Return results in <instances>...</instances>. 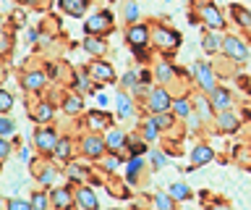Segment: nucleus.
<instances>
[{
  "mask_svg": "<svg viewBox=\"0 0 251 210\" xmlns=\"http://www.w3.org/2000/svg\"><path fill=\"white\" fill-rule=\"evenodd\" d=\"M149 108H152V113H168V108H173V100L168 95V90L157 87L152 95H149Z\"/></svg>",
  "mask_w": 251,
  "mask_h": 210,
  "instance_id": "f257e3e1",
  "label": "nucleus"
},
{
  "mask_svg": "<svg viewBox=\"0 0 251 210\" xmlns=\"http://www.w3.org/2000/svg\"><path fill=\"white\" fill-rule=\"evenodd\" d=\"M110 21H113L110 13H97V16H92L86 21L84 29H86V34H100V32H107L110 29Z\"/></svg>",
  "mask_w": 251,
  "mask_h": 210,
  "instance_id": "f03ea898",
  "label": "nucleus"
},
{
  "mask_svg": "<svg viewBox=\"0 0 251 210\" xmlns=\"http://www.w3.org/2000/svg\"><path fill=\"white\" fill-rule=\"evenodd\" d=\"M34 142L42 152H50V150H55V145H58V137H55L52 129H37Z\"/></svg>",
  "mask_w": 251,
  "mask_h": 210,
  "instance_id": "7ed1b4c3",
  "label": "nucleus"
},
{
  "mask_svg": "<svg viewBox=\"0 0 251 210\" xmlns=\"http://www.w3.org/2000/svg\"><path fill=\"white\" fill-rule=\"evenodd\" d=\"M201 19H204V24H209L212 29H223L225 27V21H223V16H220L217 5H212V3L201 5Z\"/></svg>",
  "mask_w": 251,
  "mask_h": 210,
  "instance_id": "20e7f679",
  "label": "nucleus"
},
{
  "mask_svg": "<svg viewBox=\"0 0 251 210\" xmlns=\"http://www.w3.org/2000/svg\"><path fill=\"white\" fill-rule=\"evenodd\" d=\"M223 45H225V53H227L230 58H235V60H243V58L249 56L246 45H243L241 40H235V37H225Z\"/></svg>",
  "mask_w": 251,
  "mask_h": 210,
  "instance_id": "39448f33",
  "label": "nucleus"
},
{
  "mask_svg": "<svg viewBox=\"0 0 251 210\" xmlns=\"http://www.w3.org/2000/svg\"><path fill=\"white\" fill-rule=\"evenodd\" d=\"M126 40H128V45H133V48H141V45H147V40H149L147 27H141V24L131 27L128 32H126Z\"/></svg>",
  "mask_w": 251,
  "mask_h": 210,
  "instance_id": "423d86ee",
  "label": "nucleus"
},
{
  "mask_svg": "<svg viewBox=\"0 0 251 210\" xmlns=\"http://www.w3.org/2000/svg\"><path fill=\"white\" fill-rule=\"evenodd\" d=\"M196 79H199V87L201 90H207V92L215 90V76H212L207 63H196Z\"/></svg>",
  "mask_w": 251,
  "mask_h": 210,
  "instance_id": "0eeeda50",
  "label": "nucleus"
},
{
  "mask_svg": "<svg viewBox=\"0 0 251 210\" xmlns=\"http://www.w3.org/2000/svg\"><path fill=\"white\" fill-rule=\"evenodd\" d=\"M89 74L97 82H113L115 79V71H113V66H110V63H92L89 66Z\"/></svg>",
  "mask_w": 251,
  "mask_h": 210,
  "instance_id": "6e6552de",
  "label": "nucleus"
},
{
  "mask_svg": "<svg viewBox=\"0 0 251 210\" xmlns=\"http://www.w3.org/2000/svg\"><path fill=\"white\" fill-rule=\"evenodd\" d=\"M76 200L84 210H97L100 208V202H97V197H94V192L89 189V186H81V189L76 192Z\"/></svg>",
  "mask_w": 251,
  "mask_h": 210,
  "instance_id": "1a4fd4ad",
  "label": "nucleus"
},
{
  "mask_svg": "<svg viewBox=\"0 0 251 210\" xmlns=\"http://www.w3.org/2000/svg\"><path fill=\"white\" fill-rule=\"evenodd\" d=\"M212 152L207 145H199V147H194V152H191V171L196 168V166H204V163H209L212 160Z\"/></svg>",
  "mask_w": 251,
  "mask_h": 210,
  "instance_id": "9d476101",
  "label": "nucleus"
},
{
  "mask_svg": "<svg viewBox=\"0 0 251 210\" xmlns=\"http://www.w3.org/2000/svg\"><path fill=\"white\" fill-rule=\"evenodd\" d=\"M212 95V108H220V111H225V108H230V92L223 90V87H215L209 92Z\"/></svg>",
  "mask_w": 251,
  "mask_h": 210,
  "instance_id": "9b49d317",
  "label": "nucleus"
},
{
  "mask_svg": "<svg viewBox=\"0 0 251 210\" xmlns=\"http://www.w3.org/2000/svg\"><path fill=\"white\" fill-rule=\"evenodd\" d=\"M154 37H157V42H160L162 48H176V45L180 42V37H178L176 32H168L165 27H160V29H157V32H154Z\"/></svg>",
  "mask_w": 251,
  "mask_h": 210,
  "instance_id": "f8f14e48",
  "label": "nucleus"
},
{
  "mask_svg": "<svg viewBox=\"0 0 251 210\" xmlns=\"http://www.w3.org/2000/svg\"><path fill=\"white\" fill-rule=\"evenodd\" d=\"M52 202L58 210H68L71 205H74V194H71L68 189H55L52 192Z\"/></svg>",
  "mask_w": 251,
  "mask_h": 210,
  "instance_id": "ddd939ff",
  "label": "nucleus"
},
{
  "mask_svg": "<svg viewBox=\"0 0 251 210\" xmlns=\"http://www.w3.org/2000/svg\"><path fill=\"white\" fill-rule=\"evenodd\" d=\"M105 147H107V145L102 142L100 137H86V139H84V152L89 155V158H97V155L105 150Z\"/></svg>",
  "mask_w": 251,
  "mask_h": 210,
  "instance_id": "4468645a",
  "label": "nucleus"
},
{
  "mask_svg": "<svg viewBox=\"0 0 251 210\" xmlns=\"http://www.w3.org/2000/svg\"><path fill=\"white\" fill-rule=\"evenodd\" d=\"M60 5L66 13H71V16H81L86 11V0H60Z\"/></svg>",
  "mask_w": 251,
  "mask_h": 210,
  "instance_id": "2eb2a0df",
  "label": "nucleus"
},
{
  "mask_svg": "<svg viewBox=\"0 0 251 210\" xmlns=\"http://www.w3.org/2000/svg\"><path fill=\"white\" fill-rule=\"evenodd\" d=\"M230 13H233V19H235V24L251 27V13L246 8H241V5H230Z\"/></svg>",
  "mask_w": 251,
  "mask_h": 210,
  "instance_id": "dca6fc26",
  "label": "nucleus"
},
{
  "mask_svg": "<svg viewBox=\"0 0 251 210\" xmlns=\"http://www.w3.org/2000/svg\"><path fill=\"white\" fill-rule=\"evenodd\" d=\"M84 48H86V53H92V56H102V53H105V42L89 34V37L84 40Z\"/></svg>",
  "mask_w": 251,
  "mask_h": 210,
  "instance_id": "f3484780",
  "label": "nucleus"
},
{
  "mask_svg": "<svg viewBox=\"0 0 251 210\" xmlns=\"http://www.w3.org/2000/svg\"><path fill=\"white\" fill-rule=\"evenodd\" d=\"M42 84H45V74L42 71H34V74L24 76V87H26V90H39Z\"/></svg>",
  "mask_w": 251,
  "mask_h": 210,
  "instance_id": "a211bd4d",
  "label": "nucleus"
},
{
  "mask_svg": "<svg viewBox=\"0 0 251 210\" xmlns=\"http://www.w3.org/2000/svg\"><path fill=\"white\" fill-rule=\"evenodd\" d=\"M154 202H157V208H160V210H176V200H173L170 194H165V192H157Z\"/></svg>",
  "mask_w": 251,
  "mask_h": 210,
  "instance_id": "6ab92c4d",
  "label": "nucleus"
},
{
  "mask_svg": "<svg viewBox=\"0 0 251 210\" xmlns=\"http://www.w3.org/2000/svg\"><path fill=\"white\" fill-rule=\"evenodd\" d=\"M107 123H110V116L107 113H97V111L89 113V126L92 129H105Z\"/></svg>",
  "mask_w": 251,
  "mask_h": 210,
  "instance_id": "aec40b11",
  "label": "nucleus"
},
{
  "mask_svg": "<svg viewBox=\"0 0 251 210\" xmlns=\"http://www.w3.org/2000/svg\"><path fill=\"white\" fill-rule=\"evenodd\" d=\"M220 129H223V131H235V129H238V119L225 111L223 116H220Z\"/></svg>",
  "mask_w": 251,
  "mask_h": 210,
  "instance_id": "412c9836",
  "label": "nucleus"
},
{
  "mask_svg": "<svg viewBox=\"0 0 251 210\" xmlns=\"http://www.w3.org/2000/svg\"><path fill=\"white\" fill-rule=\"evenodd\" d=\"M170 197L173 200H188L191 197V189H188L186 184H173L170 186Z\"/></svg>",
  "mask_w": 251,
  "mask_h": 210,
  "instance_id": "4be33fe9",
  "label": "nucleus"
},
{
  "mask_svg": "<svg viewBox=\"0 0 251 210\" xmlns=\"http://www.w3.org/2000/svg\"><path fill=\"white\" fill-rule=\"evenodd\" d=\"M115 103H118V113H121L123 119L133 113V105H131V100L126 97V95H118V97H115Z\"/></svg>",
  "mask_w": 251,
  "mask_h": 210,
  "instance_id": "5701e85b",
  "label": "nucleus"
},
{
  "mask_svg": "<svg viewBox=\"0 0 251 210\" xmlns=\"http://www.w3.org/2000/svg\"><path fill=\"white\" fill-rule=\"evenodd\" d=\"M123 16H126V21H128V24H133V21H136V16H139V8H136V3H131V0H126V5H123Z\"/></svg>",
  "mask_w": 251,
  "mask_h": 210,
  "instance_id": "b1692460",
  "label": "nucleus"
},
{
  "mask_svg": "<svg viewBox=\"0 0 251 210\" xmlns=\"http://www.w3.org/2000/svg\"><path fill=\"white\" fill-rule=\"evenodd\" d=\"M55 155H58V160H68L71 158V142L68 139H63V142L55 145Z\"/></svg>",
  "mask_w": 251,
  "mask_h": 210,
  "instance_id": "393cba45",
  "label": "nucleus"
},
{
  "mask_svg": "<svg viewBox=\"0 0 251 210\" xmlns=\"http://www.w3.org/2000/svg\"><path fill=\"white\" fill-rule=\"evenodd\" d=\"M105 145H107V150H118V147L123 145V131H118V129L110 131V137H107Z\"/></svg>",
  "mask_w": 251,
  "mask_h": 210,
  "instance_id": "a878e982",
  "label": "nucleus"
},
{
  "mask_svg": "<svg viewBox=\"0 0 251 210\" xmlns=\"http://www.w3.org/2000/svg\"><path fill=\"white\" fill-rule=\"evenodd\" d=\"M201 45H204V50H207V53H217V50H220V37H215V34H207Z\"/></svg>",
  "mask_w": 251,
  "mask_h": 210,
  "instance_id": "bb28decb",
  "label": "nucleus"
},
{
  "mask_svg": "<svg viewBox=\"0 0 251 210\" xmlns=\"http://www.w3.org/2000/svg\"><path fill=\"white\" fill-rule=\"evenodd\" d=\"M50 116H52V108L50 105H37V111H34V119L37 121H50Z\"/></svg>",
  "mask_w": 251,
  "mask_h": 210,
  "instance_id": "cd10ccee",
  "label": "nucleus"
},
{
  "mask_svg": "<svg viewBox=\"0 0 251 210\" xmlns=\"http://www.w3.org/2000/svg\"><path fill=\"white\" fill-rule=\"evenodd\" d=\"M154 123H157V129H170L173 126V119L168 113H157L154 116Z\"/></svg>",
  "mask_w": 251,
  "mask_h": 210,
  "instance_id": "c85d7f7f",
  "label": "nucleus"
},
{
  "mask_svg": "<svg viewBox=\"0 0 251 210\" xmlns=\"http://www.w3.org/2000/svg\"><path fill=\"white\" fill-rule=\"evenodd\" d=\"M173 108H176L178 116H188V113H191V105H188V100H183V97L176 100V103H173Z\"/></svg>",
  "mask_w": 251,
  "mask_h": 210,
  "instance_id": "c756f323",
  "label": "nucleus"
},
{
  "mask_svg": "<svg viewBox=\"0 0 251 210\" xmlns=\"http://www.w3.org/2000/svg\"><path fill=\"white\" fill-rule=\"evenodd\" d=\"M11 105H13V97L8 95V92H3V90H0V113L11 111Z\"/></svg>",
  "mask_w": 251,
  "mask_h": 210,
  "instance_id": "7c9ffc66",
  "label": "nucleus"
},
{
  "mask_svg": "<svg viewBox=\"0 0 251 210\" xmlns=\"http://www.w3.org/2000/svg\"><path fill=\"white\" fill-rule=\"evenodd\" d=\"M157 76H160V82H168V79H173V68L168 63H160L157 66Z\"/></svg>",
  "mask_w": 251,
  "mask_h": 210,
  "instance_id": "2f4dec72",
  "label": "nucleus"
},
{
  "mask_svg": "<svg viewBox=\"0 0 251 210\" xmlns=\"http://www.w3.org/2000/svg\"><path fill=\"white\" fill-rule=\"evenodd\" d=\"M45 205H47L45 194L42 192H34V197H31V208H34V210H45Z\"/></svg>",
  "mask_w": 251,
  "mask_h": 210,
  "instance_id": "473e14b6",
  "label": "nucleus"
},
{
  "mask_svg": "<svg viewBox=\"0 0 251 210\" xmlns=\"http://www.w3.org/2000/svg\"><path fill=\"white\" fill-rule=\"evenodd\" d=\"M8 210H34L31 202H24V200H11L8 202Z\"/></svg>",
  "mask_w": 251,
  "mask_h": 210,
  "instance_id": "72a5a7b5",
  "label": "nucleus"
},
{
  "mask_svg": "<svg viewBox=\"0 0 251 210\" xmlns=\"http://www.w3.org/2000/svg\"><path fill=\"white\" fill-rule=\"evenodd\" d=\"M144 137H147V139H154V137H157V123H154V119H149V121L144 123Z\"/></svg>",
  "mask_w": 251,
  "mask_h": 210,
  "instance_id": "f704fd0d",
  "label": "nucleus"
},
{
  "mask_svg": "<svg viewBox=\"0 0 251 210\" xmlns=\"http://www.w3.org/2000/svg\"><path fill=\"white\" fill-rule=\"evenodd\" d=\"M78 108H81V100L78 97H66V111L68 113H76Z\"/></svg>",
  "mask_w": 251,
  "mask_h": 210,
  "instance_id": "c9c22d12",
  "label": "nucleus"
},
{
  "mask_svg": "<svg viewBox=\"0 0 251 210\" xmlns=\"http://www.w3.org/2000/svg\"><path fill=\"white\" fill-rule=\"evenodd\" d=\"M141 168V160L139 158H133L131 163H128V181H133V179H136V171Z\"/></svg>",
  "mask_w": 251,
  "mask_h": 210,
  "instance_id": "e433bc0d",
  "label": "nucleus"
},
{
  "mask_svg": "<svg viewBox=\"0 0 251 210\" xmlns=\"http://www.w3.org/2000/svg\"><path fill=\"white\" fill-rule=\"evenodd\" d=\"M11 131H13V123L8 121V119H0V137L11 134Z\"/></svg>",
  "mask_w": 251,
  "mask_h": 210,
  "instance_id": "4c0bfd02",
  "label": "nucleus"
},
{
  "mask_svg": "<svg viewBox=\"0 0 251 210\" xmlns=\"http://www.w3.org/2000/svg\"><path fill=\"white\" fill-rule=\"evenodd\" d=\"M68 176L74 179V181H81V179H84V171L78 168V166H71V168H68Z\"/></svg>",
  "mask_w": 251,
  "mask_h": 210,
  "instance_id": "58836bf2",
  "label": "nucleus"
},
{
  "mask_svg": "<svg viewBox=\"0 0 251 210\" xmlns=\"http://www.w3.org/2000/svg\"><path fill=\"white\" fill-rule=\"evenodd\" d=\"M152 160H154V168H162L165 166V158H162L160 150H152Z\"/></svg>",
  "mask_w": 251,
  "mask_h": 210,
  "instance_id": "ea45409f",
  "label": "nucleus"
},
{
  "mask_svg": "<svg viewBox=\"0 0 251 210\" xmlns=\"http://www.w3.org/2000/svg\"><path fill=\"white\" fill-rule=\"evenodd\" d=\"M8 152H11V147H8V142H5V139H0V160H3V158H8Z\"/></svg>",
  "mask_w": 251,
  "mask_h": 210,
  "instance_id": "a19ab883",
  "label": "nucleus"
},
{
  "mask_svg": "<svg viewBox=\"0 0 251 210\" xmlns=\"http://www.w3.org/2000/svg\"><path fill=\"white\" fill-rule=\"evenodd\" d=\"M39 179H42V184H50V181H52V179H55V174H52V171H50V168H45V174H42V176H39Z\"/></svg>",
  "mask_w": 251,
  "mask_h": 210,
  "instance_id": "79ce46f5",
  "label": "nucleus"
},
{
  "mask_svg": "<svg viewBox=\"0 0 251 210\" xmlns=\"http://www.w3.org/2000/svg\"><path fill=\"white\" fill-rule=\"evenodd\" d=\"M123 84H128V87H136V74H126V76H123Z\"/></svg>",
  "mask_w": 251,
  "mask_h": 210,
  "instance_id": "37998d69",
  "label": "nucleus"
},
{
  "mask_svg": "<svg viewBox=\"0 0 251 210\" xmlns=\"http://www.w3.org/2000/svg\"><path fill=\"white\" fill-rule=\"evenodd\" d=\"M144 150H147V145H139V142H133V145H131V152H133V155H141Z\"/></svg>",
  "mask_w": 251,
  "mask_h": 210,
  "instance_id": "c03bdc74",
  "label": "nucleus"
},
{
  "mask_svg": "<svg viewBox=\"0 0 251 210\" xmlns=\"http://www.w3.org/2000/svg\"><path fill=\"white\" fill-rule=\"evenodd\" d=\"M105 168H107V171H115V168H118V160H115V158H107V160H105Z\"/></svg>",
  "mask_w": 251,
  "mask_h": 210,
  "instance_id": "a18cd8bd",
  "label": "nucleus"
},
{
  "mask_svg": "<svg viewBox=\"0 0 251 210\" xmlns=\"http://www.w3.org/2000/svg\"><path fill=\"white\" fill-rule=\"evenodd\" d=\"M199 111H201V116H204V119H207V116H209V105L204 103V100H199Z\"/></svg>",
  "mask_w": 251,
  "mask_h": 210,
  "instance_id": "49530a36",
  "label": "nucleus"
},
{
  "mask_svg": "<svg viewBox=\"0 0 251 210\" xmlns=\"http://www.w3.org/2000/svg\"><path fill=\"white\" fill-rule=\"evenodd\" d=\"M0 50H5V40H3V37H0Z\"/></svg>",
  "mask_w": 251,
  "mask_h": 210,
  "instance_id": "de8ad7c7",
  "label": "nucleus"
},
{
  "mask_svg": "<svg viewBox=\"0 0 251 210\" xmlns=\"http://www.w3.org/2000/svg\"><path fill=\"white\" fill-rule=\"evenodd\" d=\"M212 210H230V208H223V205H217V208H212Z\"/></svg>",
  "mask_w": 251,
  "mask_h": 210,
  "instance_id": "09e8293b",
  "label": "nucleus"
},
{
  "mask_svg": "<svg viewBox=\"0 0 251 210\" xmlns=\"http://www.w3.org/2000/svg\"><path fill=\"white\" fill-rule=\"evenodd\" d=\"M21 3H39V0H21Z\"/></svg>",
  "mask_w": 251,
  "mask_h": 210,
  "instance_id": "8fccbe9b",
  "label": "nucleus"
},
{
  "mask_svg": "<svg viewBox=\"0 0 251 210\" xmlns=\"http://www.w3.org/2000/svg\"><path fill=\"white\" fill-rule=\"evenodd\" d=\"M0 76H3V68H0Z\"/></svg>",
  "mask_w": 251,
  "mask_h": 210,
  "instance_id": "3c124183",
  "label": "nucleus"
}]
</instances>
